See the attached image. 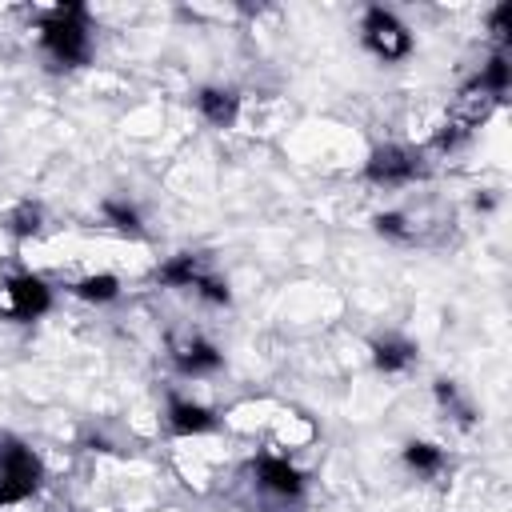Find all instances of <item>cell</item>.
Here are the masks:
<instances>
[{
    "label": "cell",
    "mask_w": 512,
    "mask_h": 512,
    "mask_svg": "<svg viewBox=\"0 0 512 512\" xmlns=\"http://www.w3.org/2000/svg\"><path fill=\"white\" fill-rule=\"evenodd\" d=\"M436 400H440L444 408H452V412H456V420H460L464 428L472 424V404L460 396V388H456L452 380H436Z\"/></svg>",
    "instance_id": "e0dca14e"
},
{
    "label": "cell",
    "mask_w": 512,
    "mask_h": 512,
    "mask_svg": "<svg viewBox=\"0 0 512 512\" xmlns=\"http://www.w3.org/2000/svg\"><path fill=\"white\" fill-rule=\"evenodd\" d=\"M424 172L420 164V152L416 148H404V144H376L364 160V180L372 184H384V188H396V184H408Z\"/></svg>",
    "instance_id": "277c9868"
},
{
    "label": "cell",
    "mask_w": 512,
    "mask_h": 512,
    "mask_svg": "<svg viewBox=\"0 0 512 512\" xmlns=\"http://www.w3.org/2000/svg\"><path fill=\"white\" fill-rule=\"evenodd\" d=\"M168 428L176 436H204L216 428V412L200 400H184V396H172L168 400Z\"/></svg>",
    "instance_id": "9c48e42d"
},
{
    "label": "cell",
    "mask_w": 512,
    "mask_h": 512,
    "mask_svg": "<svg viewBox=\"0 0 512 512\" xmlns=\"http://www.w3.org/2000/svg\"><path fill=\"white\" fill-rule=\"evenodd\" d=\"M252 476H256V488L276 496V500H296L304 492V472L288 460V456H256L252 460Z\"/></svg>",
    "instance_id": "8992f818"
},
{
    "label": "cell",
    "mask_w": 512,
    "mask_h": 512,
    "mask_svg": "<svg viewBox=\"0 0 512 512\" xmlns=\"http://www.w3.org/2000/svg\"><path fill=\"white\" fill-rule=\"evenodd\" d=\"M360 40H364V48H368L376 60H384V64H396V60H404V56L412 52V32H408V24H404L392 8H384V4L364 8V16H360Z\"/></svg>",
    "instance_id": "3957f363"
},
{
    "label": "cell",
    "mask_w": 512,
    "mask_h": 512,
    "mask_svg": "<svg viewBox=\"0 0 512 512\" xmlns=\"http://www.w3.org/2000/svg\"><path fill=\"white\" fill-rule=\"evenodd\" d=\"M172 364L184 376H208V372H216L224 364V352L204 336H188V340L172 344Z\"/></svg>",
    "instance_id": "52a82bcc"
},
{
    "label": "cell",
    "mask_w": 512,
    "mask_h": 512,
    "mask_svg": "<svg viewBox=\"0 0 512 512\" xmlns=\"http://www.w3.org/2000/svg\"><path fill=\"white\" fill-rule=\"evenodd\" d=\"M48 308H52V288H48L44 276H36V272H12V276L4 280V312H8L12 320L32 324V320H40Z\"/></svg>",
    "instance_id": "5b68a950"
},
{
    "label": "cell",
    "mask_w": 512,
    "mask_h": 512,
    "mask_svg": "<svg viewBox=\"0 0 512 512\" xmlns=\"http://www.w3.org/2000/svg\"><path fill=\"white\" fill-rule=\"evenodd\" d=\"M196 112L212 124V128H232L240 116V96L236 88H220V84H204L196 92Z\"/></svg>",
    "instance_id": "ba28073f"
},
{
    "label": "cell",
    "mask_w": 512,
    "mask_h": 512,
    "mask_svg": "<svg viewBox=\"0 0 512 512\" xmlns=\"http://www.w3.org/2000/svg\"><path fill=\"white\" fill-rule=\"evenodd\" d=\"M204 272H208V268H204L200 256L180 252V256H172V260H164V264L156 268V280L168 284V288H196V280H200Z\"/></svg>",
    "instance_id": "8fae6325"
},
{
    "label": "cell",
    "mask_w": 512,
    "mask_h": 512,
    "mask_svg": "<svg viewBox=\"0 0 512 512\" xmlns=\"http://www.w3.org/2000/svg\"><path fill=\"white\" fill-rule=\"evenodd\" d=\"M72 292H76L80 300H88V304H112V300L120 296V280H116L112 272H92V276H80V280L72 284Z\"/></svg>",
    "instance_id": "5bb4252c"
},
{
    "label": "cell",
    "mask_w": 512,
    "mask_h": 512,
    "mask_svg": "<svg viewBox=\"0 0 512 512\" xmlns=\"http://www.w3.org/2000/svg\"><path fill=\"white\" fill-rule=\"evenodd\" d=\"M40 52L60 68H80L92 56V24L84 4H56L40 16Z\"/></svg>",
    "instance_id": "6da1fadb"
},
{
    "label": "cell",
    "mask_w": 512,
    "mask_h": 512,
    "mask_svg": "<svg viewBox=\"0 0 512 512\" xmlns=\"http://www.w3.org/2000/svg\"><path fill=\"white\" fill-rule=\"evenodd\" d=\"M508 80H512V64H508L504 52H496V56L480 68V76L472 80V88H480L488 100H500V96L508 92Z\"/></svg>",
    "instance_id": "4fadbf2b"
},
{
    "label": "cell",
    "mask_w": 512,
    "mask_h": 512,
    "mask_svg": "<svg viewBox=\"0 0 512 512\" xmlns=\"http://www.w3.org/2000/svg\"><path fill=\"white\" fill-rule=\"evenodd\" d=\"M488 28L496 32V40H500V44L508 40V32H512V4H508V0L492 8V16H488Z\"/></svg>",
    "instance_id": "ac0fdd59"
},
{
    "label": "cell",
    "mask_w": 512,
    "mask_h": 512,
    "mask_svg": "<svg viewBox=\"0 0 512 512\" xmlns=\"http://www.w3.org/2000/svg\"><path fill=\"white\" fill-rule=\"evenodd\" d=\"M412 360H416V344L412 340H404V336H376L372 340V364H376V372L396 376Z\"/></svg>",
    "instance_id": "30bf717a"
},
{
    "label": "cell",
    "mask_w": 512,
    "mask_h": 512,
    "mask_svg": "<svg viewBox=\"0 0 512 512\" xmlns=\"http://www.w3.org/2000/svg\"><path fill=\"white\" fill-rule=\"evenodd\" d=\"M8 232L16 236V240H28V236H36L40 232V204H16L12 208V216H8Z\"/></svg>",
    "instance_id": "9a60e30c"
},
{
    "label": "cell",
    "mask_w": 512,
    "mask_h": 512,
    "mask_svg": "<svg viewBox=\"0 0 512 512\" xmlns=\"http://www.w3.org/2000/svg\"><path fill=\"white\" fill-rule=\"evenodd\" d=\"M40 484H44L40 456L20 440H0V508L24 504L28 496L40 492Z\"/></svg>",
    "instance_id": "7a4b0ae2"
},
{
    "label": "cell",
    "mask_w": 512,
    "mask_h": 512,
    "mask_svg": "<svg viewBox=\"0 0 512 512\" xmlns=\"http://www.w3.org/2000/svg\"><path fill=\"white\" fill-rule=\"evenodd\" d=\"M376 232H380V236H396V240H404V236H408V228H404V216H400V212H380V216H376Z\"/></svg>",
    "instance_id": "d6986e66"
},
{
    "label": "cell",
    "mask_w": 512,
    "mask_h": 512,
    "mask_svg": "<svg viewBox=\"0 0 512 512\" xmlns=\"http://www.w3.org/2000/svg\"><path fill=\"white\" fill-rule=\"evenodd\" d=\"M104 220H108L112 228H120V232L140 236V212H136L128 200H104Z\"/></svg>",
    "instance_id": "2e32d148"
},
{
    "label": "cell",
    "mask_w": 512,
    "mask_h": 512,
    "mask_svg": "<svg viewBox=\"0 0 512 512\" xmlns=\"http://www.w3.org/2000/svg\"><path fill=\"white\" fill-rule=\"evenodd\" d=\"M400 456H404V468L416 476H436L444 468V448L432 440H408Z\"/></svg>",
    "instance_id": "7c38bea8"
}]
</instances>
